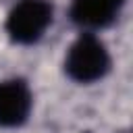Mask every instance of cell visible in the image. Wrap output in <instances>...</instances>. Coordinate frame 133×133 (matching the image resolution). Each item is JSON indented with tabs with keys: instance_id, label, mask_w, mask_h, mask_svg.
I'll return each instance as SVG.
<instances>
[{
	"instance_id": "obj_1",
	"label": "cell",
	"mask_w": 133,
	"mask_h": 133,
	"mask_svg": "<svg viewBox=\"0 0 133 133\" xmlns=\"http://www.w3.org/2000/svg\"><path fill=\"white\" fill-rule=\"evenodd\" d=\"M62 66L71 81L79 85H91L110 73L112 56L100 35L81 31L66 48Z\"/></svg>"
},
{
	"instance_id": "obj_2",
	"label": "cell",
	"mask_w": 133,
	"mask_h": 133,
	"mask_svg": "<svg viewBox=\"0 0 133 133\" xmlns=\"http://www.w3.org/2000/svg\"><path fill=\"white\" fill-rule=\"evenodd\" d=\"M54 23L52 0H19L4 19V31L17 46L37 44Z\"/></svg>"
},
{
	"instance_id": "obj_3",
	"label": "cell",
	"mask_w": 133,
	"mask_h": 133,
	"mask_svg": "<svg viewBox=\"0 0 133 133\" xmlns=\"http://www.w3.org/2000/svg\"><path fill=\"white\" fill-rule=\"evenodd\" d=\"M33 110V91L21 77H8L0 81V127H23Z\"/></svg>"
},
{
	"instance_id": "obj_4",
	"label": "cell",
	"mask_w": 133,
	"mask_h": 133,
	"mask_svg": "<svg viewBox=\"0 0 133 133\" xmlns=\"http://www.w3.org/2000/svg\"><path fill=\"white\" fill-rule=\"evenodd\" d=\"M123 6L125 0H71L69 17L81 31L98 33L118 19Z\"/></svg>"
}]
</instances>
